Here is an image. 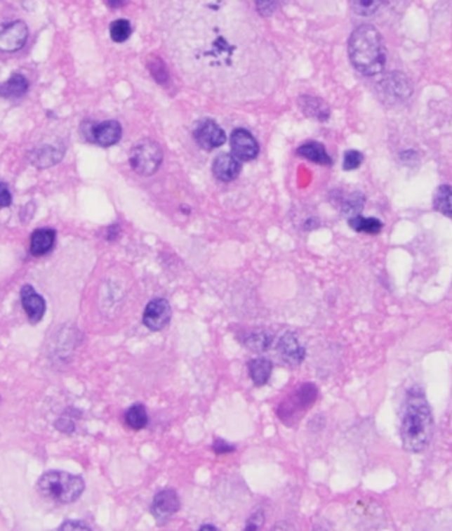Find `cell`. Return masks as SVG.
I'll return each mask as SVG.
<instances>
[{"label":"cell","mask_w":452,"mask_h":531,"mask_svg":"<svg viewBox=\"0 0 452 531\" xmlns=\"http://www.w3.org/2000/svg\"><path fill=\"white\" fill-rule=\"evenodd\" d=\"M118 235H119V227H118L117 224H114V225H112V227L107 230L106 239H107L109 242H114V240L118 237Z\"/></svg>","instance_id":"e575fe53"},{"label":"cell","mask_w":452,"mask_h":531,"mask_svg":"<svg viewBox=\"0 0 452 531\" xmlns=\"http://www.w3.org/2000/svg\"><path fill=\"white\" fill-rule=\"evenodd\" d=\"M20 299L29 321L32 324L40 322L46 313V300L31 285H24L20 290Z\"/></svg>","instance_id":"4fadbf2b"},{"label":"cell","mask_w":452,"mask_h":531,"mask_svg":"<svg viewBox=\"0 0 452 531\" xmlns=\"http://www.w3.org/2000/svg\"><path fill=\"white\" fill-rule=\"evenodd\" d=\"M434 432V417L422 388L413 387L406 393L401 421V440L407 452L418 453L429 445Z\"/></svg>","instance_id":"6da1fadb"},{"label":"cell","mask_w":452,"mask_h":531,"mask_svg":"<svg viewBox=\"0 0 452 531\" xmlns=\"http://www.w3.org/2000/svg\"><path fill=\"white\" fill-rule=\"evenodd\" d=\"M213 450L217 454H227V453L234 452L236 447L232 444H227L224 440L217 439L213 442Z\"/></svg>","instance_id":"d6a6232c"},{"label":"cell","mask_w":452,"mask_h":531,"mask_svg":"<svg viewBox=\"0 0 452 531\" xmlns=\"http://www.w3.org/2000/svg\"><path fill=\"white\" fill-rule=\"evenodd\" d=\"M171 317L170 302L164 299H157L148 302L143 313V324L151 332H160L168 326Z\"/></svg>","instance_id":"ba28073f"},{"label":"cell","mask_w":452,"mask_h":531,"mask_svg":"<svg viewBox=\"0 0 452 531\" xmlns=\"http://www.w3.org/2000/svg\"><path fill=\"white\" fill-rule=\"evenodd\" d=\"M241 171V164L237 162L236 157L229 154H221L217 157L213 163V173L215 178L222 182H230L236 179Z\"/></svg>","instance_id":"e0dca14e"},{"label":"cell","mask_w":452,"mask_h":531,"mask_svg":"<svg viewBox=\"0 0 452 531\" xmlns=\"http://www.w3.org/2000/svg\"><path fill=\"white\" fill-rule=\"evenodd\" d=\"M317 399V387L311 383L303 384L298 391L282 402L278 408V416L286 426H293V423L298 421L305 415V411L314 405Z\"/></svg>","instance_id":"277c9868"},{"label":"cell","mask_w":452,"mask_h":531,"mask_svg":"<svg viewBox=\"0 0 452 531\" xmlns=\"http://www.w3.org/2000/svg\"><path fill=\"white\" fill-rule=\"evenodd\" d=\"M350 225L352 230L356 232H362L368 235H378L383 231V221L375 218H362L361 215H357L350 219Z\"/></svg>","instance_id":"cb8c5ba5"},{"label":"cell","mask_w":452,"mask_h":531,"mask_svg":"<svg viewBox=\"0 0 452 531\" xmlns=\"http://www.w3.org/2000/svg\"><path fill=\"white\" fill-rule=\"evenodd\" d=\"M348 52L352 64L365 76L381 73L386 64L384 39L377 28L369 24L357 27L350 39Z\"/></svg>","instance_id":"7a4b0ae2"},{"label":"cell","mask_w":452,"mask_h":531,"mask_svg":"<svg viewBox=\"0 0 452 531\" xmlns=\"http://www.w3.org/2000/svg\"><path fill=\"white\" fill-rule=\"evenodd\" d=\"M362 161H364V155L360 151L348 150L344 155L343 167L345 171H352V170L359 169L361 166Z\"/></svg>","instance_id":"f1b7e54d"},{"label":"cell","mask_w":452,"mask_h":531,"mask_svg":"<svg viewBox=\"0 0 452 531\" xmlns=\"http://www.w3.org/2000/svg\"><path fill=\"white\" fill-rule=\"evenodd\" d=\"M432 206L437 212L452 218V185H443L438 187L432 197Z\"/></svg>","instance_id":"7402d4cb"},{"label":"cell","mask_w":452,"mask_h":531,"mask_svg":"<svg viewBox=\"0 0 452 531\" xmlns=\"http://www.w3.org/2000/svg\"><path fill=\"white\" fill-rule=\"evenodd\" d=\"M60 529L62 530H70V529H74V530H91V527L88 525H85L84 522H79V520H68L65 522L64 525L60 526Z\"/></svg>","instance_id":"836d02e7"},{"label":"cell","mask_w":452,"mask_h":531,"mask_svg":"<svg viewBox=\"0 0 452 531\" xmlns=\"http://www.w3.org/2000/svg\"><path fill=\"white\" fill-rule=\"evenodd\" d=\"M28 27L23 20H15L0 29V51L12 53L20 51L28 40Z\"/></svg>","instance_id":"9c48e42d"},{"label":"cell","mask_w":452,"mask_h":531,"mask_svg":"<svg viewBox=\"0 0 452 531\" xmlns=\"http://www.w3.org/2000/svg\"><path fill=\"white\" fill-rule=\"evenodd\" d=\"M37 490L48 501L58 504H72L77 501L84 493L85 483L76 474L51 471L40 477L37 483Z\"/></svg>","instance_id":"3957f363"},{"label":"cell","mask_w":452,"mask_h":531,"mask_svg":"<svg viewBox=\"0 0 452 531\" xmlns=\"http://www.w3.org/2000/svg\"><path fill=\"white\" fill-rule=\"evenodd\" d=\"M300 106L305 116L311 117V118H317L319 121H326L329 117L328 105L317 97H310V96L302 97Z\"/></svg>","instance_id":"44dd1931"},{"label":"cell","mask_w":452,"mask_h":531,"mask_svg":"<svg viewBox=\"0 0 452 531\" xmlns=\"http://www.w3.org/2000/svg\"><path fill=\"white\" fill-rule=\"evenodd\" d=\"M29 82L22 73H13L11 77L0 84V97L3 98H19L28 92Z\"/></svg>","instance_id":"ac0fdd59"},{"label":"cell","mask_w":452,"mask_h":531,"mask_svg":"<svg viewBox=\"0 0 452 531\" xmlns=\"http://www.w3.org/2000/svg\"><path fill=\"white\" fill-rule=\"evenodd\" d=\"M65 149L61 145H44L39 149H34L31 154V162L37 169H48L60 162L64 157Z\"/></svg>","instance_id":"9a60e30c"},{"label":"cell","mask_w":452,"mask_h":531,"mask_svg":"<svg viewBox=\"0 0 452 531\" xmlns=\"http://www.w3.org/2000/svg\"><path fill=\"white\" fill-rule=\"evenodd\" d=\"M383 0H351L352 10L359 16H372L381 6Z\"/></svg>","instance_id":"83f0119b"},{"label":"cell","mask_w":452,"mask_h":531,"mask_svg":"<svg viewBox=\"0 0 452 531\" xmlns=\"http://www.w3.org/2000/svg\"><path fill=\"white\" fill-rule=\"evenodd\" d=\"M126 424L134 431H140L146 428L148 424V415L146 407L142 405H134L126 411Z\"/></svg>","instance_id":"603a6c76"},{"label":"cell","mask_w":452,"mask_h":531,"mask_svg":"<svg viewBox=\"0 0 452 531\" xmlns=\"http://www.w3.org/2000/svg\"><path fill=\"white\" fill-rule=\"evenodd\" d=\"M151 73L154 76V79L159 82V84H166L168 80V72L166 70V65L161 60L157 58L155 61L151 63Z\"/></svg>","instance_id":"f546056e"},{"label":"cell","mask_w":452,"mask_h":531,"mask_svg":"<svg viewBox=\"0 0 452 531\" xmlns=\"http://www.w3.org/2000/svg\"><path fill=\"white\" fill-rule=\"evenodd\" d=\"M12 203L11 192L8 185L3 182H0V209L1 208L10 207Z\"/></svg>","instance_id":"1f68e13d"},{"label":"cell","mask_w":452,"mask_h":531,"mask_svg":"<svg viewBox=\"0 0 452 531\" xmlns=\"http://www.w3.org/2000/svg\"><path fill=\"white\" fill-rule=\"evenodd\" d=\"M230 145L233 155L241 161H253L260 151L257 140L245 129H237L233 131Z\"/></svg>","instance_id":"7c38bea8"},{"label":"cell","mask_w":452,"mask_h":531,"mask_svg":"<svg viewBox=\"0 0 452 531\" xmlns=\"http://www.w3.org/2000/svg\"><path fill=\"white\" fill-rule=\"evenodd\" d=\"M55 242H56V231L55 230H51V228L34 230L32 236H31L29 251L36 257L44 256L53 249Z\"/></svg>","instance_id":"2e32d148"},{"label":"cell","mask_w":452,"mask_h":531,"mask_svg":"<svg viewBox=\"0 0 452 531\" xmlns=\"http://www.w3.org/2000/svg\"><path fill=\"white\" fill-rule=\"evenodd\" d=\"M377 91L385 104H402L413 94V84L405 73L392 72L377 84Z\"/></svg>","instance_id":"5b68a950"},{"label":"cell","mask_w":452,"mask_h":531,"mask_svg":"<svg viewBox=\"0 0 452 531\" xmlns=\"http://www.w3.org/2000/svg\"><path fill=\"white\" fill-rule=\"evenodd\" d=\"M82 133L88 140L102 148H110L118 143L122 137V126L117 121H105L101 124L85 122L82 125Z\"/></svg>","instance_id":"52a82bcc"},{"label":"cell","mask_w":452,"mask_h":531,"mask_svg":"<svg viewBox=\"0 0 452 531\" xmlns=\"http://www.w3.org/2000/svg\"><path fill=\"white\" fill-rule=\"evenodd\" d=\"M194 139L197 145L204 150H213L225 143L226 136L224 130L215 121H204L194 130Z\"/></svg>","instance_id":"8fae6325"},{"label":"cell","mask_w":452,"mask_h":531,"mask_svg":"<svg viewBox=\"0 0 452 531\" xmlns=\"http://www.w3.org/2000/svg\"><path fill=\"white\" fill-rule=\"evenodd\" d=\"M106 3L110 8H119L125 4L126 0H106Z\"/></svg>","instance_id":"d590c367"},{"label":"cell","mask_w":452,"mask_h":531,"mask_svg":"<svg viewBox=\"0 0 452 531\" xmlns=\"http://www.w3.org/2000/svg\"><path fill=\"white\" fill-rule=\"evenodd\" d=\"M272 334L266 332H260V333H251L246 338V346L251 348V351H266L270 345H272Z\"/></svg>","instance_id":"4316f807"},{"label":"cell","mask_w":452,"mask_h":531,"mask_svg":"<svg viewBox=\"0 0 452 531\" xmlns=\"http://www.w3.org/2000/svg\"><path fill=\"white\" fill-rule=\"evenodd\" d=\"M255 4L258 12L265 18L272 16V12L275 11V0H255Z\"/></svg>","instance_id":"4dcf8cb0"},{"label":"cell","mask_w":452,"mask_h":531,"mask_svg":"<svg viewBox=\"0 0 452 531\" xmlns=\"http://www.w3.org/2000/svg\"><path fill=\"white\" fill-rule=\"evenodd\" d=\"M180 509V499L175 490L172 489H166L159 492L158 494L154 498L152 506H151V513L158 520L159 525L166 523L170 520Z\"/></svg>","instance_id":"30bf717a"},{"label":"cell","mask_w":452,"mask_h":531,"mask_svg":"<svg viewBox=\"0 0 452 531\" xmlns=\"http://www.w3.org/2000/svg\"><path fill=\"white\" fill-rule=\"evenodd\" d=\"M278 353L290 366H299L305 358V347L302 346L294 333H286L278 343Z\"/></svg>","instance_id":"5bb4252c"},{"label":"cell","mask_w":452,"mask_h":531,"mask_svg":"<svg viewBox=\"0 0 452 531\" xmlns=\"http://www.w3.org/2000/svg\"><path fill=\"white\" fill-rule=\"evenodd\" d=\"M133 32L131 24L126 19H118L110 25V36L115 43H124Z\"/></svg>","instance_id":"484cf974"},{"label":"cell","mask_w":452,"mask_h":531,"mask_svg":"<svg viewBox=\"0 0 452 531\" xmlns=\"http://www.w3.org/2000/svg\"><path fill=\"white\" fill-rule=\"evenodd\" d=\"M200 530H217V527L213 526V525H203V526L200 527Z\"/></svg>","instance_id":"8d00e7d4"},{"label":"cell","mask_w":452,"mask_h":531,"mask_svg":"<svg viewBox=\"0 0 452 531\" xmlns=\"http://www.w3.org/2000/svg\"><path fill=\"white\" fill-rule=\"evenodd\" d=\"M163 162V151L157 142L143 140L134 148L130 157V164L136 173L149 176L158 171Z\"/></svg>","instance_id":"8992f818"},{"label":"cell","mask_w":452,"mask_h":531,"mask_svg":"<svg viewBox=\"0 0 452 531\" xmlns=\"http://www.w3.org/2000/svg\"><path fill=\"white\" fill-rule=\"evenodd\" d=\"M298 154L300 157H303L307 161H310V162L324 164V166L332 164V159L328 155L326 148L321 143H319V142H308V143L302 145L298 149Z\"/></svg>","instance_id":"d6986e66"},{"label":"cell","mask_w":452,"mask_h":531,"mask_svg":"<svg viewBox=\"0 0 452 531\" xmlns=\"http://www.w3.org/2000/svg\"><path fill=\"white\" fill-rule=\"evenodd\" d=\"M250 378L255 386H265L272 376V363L266 358L251 359L248 365Z\"/></svg>","instance_id":"ffe728a7"},{"label":"cell","mask_w":452,"mask_h":531,"mask_svg":"<svg viewBox=\"0 0 452 531\" xmlns=\"http://www.w3.org/2000/svg\"><path fill=\"white\" fill-rule=\"evenodd\" d=\"M364 206H365V197L362 195L361 192L357 191V192L351 194L343 202L341 211L345 216H348L351 219V218H354V216L361 214Z\"/></svg>","instance_id":"d4e9b609"}]
</instances>
